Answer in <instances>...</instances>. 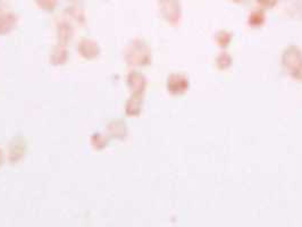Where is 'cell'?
I'll use <instances>...</instances> for the list:
<instances>
[{
    "label": "cell",
    "instance_id": "4",
    "mask_svg": "<svg viewBox=\"0 0 302 227\" xmlns=\"http://www.w3.org/2000/svg\"><path fill=\"white\" fill-rule=\"evenodd\" d=\"M36 2L39 4L40 7L44 8V10H52L57 5V0H36Z\"/></svg>",
    "mask_w": 302,
    "mask_h": 227
},
{
    "label": "cell",
    "instance_id": "5",
    "mask_svg": "<svg viewBox=\"0 0 302 227\" xmlns=\"http://www.w3.org/2000/svg\"><path fill=\"white\" fill-rule=\"evenodd\" d=\"M258 2L262 5V7L266 8H272L276 6V4L278 2V0H258Z\"/></svg>",
    "mask_w": 302,
    "mask_h": 227
},
{
    "label": "cell",
    "instance_id": "6",
    "mask_svg": "<svg viewBox=\"0 0 302 227\" xmlns=\"http://www.w3.org/2000/svg\"><path fill=\"white\" fill-rule=\"evenodd\" d=\"M233 2H236V4H241V2H244V0H233Z\"/></svg>",
    "mask_w": 302,
    "mask_h": 227
},
{
    "label": "cell",
    "instance_id": "3",
    "mask_svg": "<svg viewBox=\"0 0 302 227\" xmlns=\"http://www.w3.org/2000/svg\"><path fill=\"white\" fill-rule=\"evenodd\" d=\"M285 2L293 14L302 15V0H285Z\"/></svg>",
    "mask_w": 302,
    "mask_h": 227
},
{
    "label": "cell",
    "instance_id": "1",
    "mask_svg": "<svg viewBox=\"0 0 302 227\" xmlns=\"http://www.w3.org/2000/svg\"><path fill=\"white\" fill-rule=\"evenodd\" d=\"M159 6L162 16L168 22L176 24L181 18V6L178 0H159Z\"/></svg>",
    "mask_w": 302,
    "mask_h": 227
},
{
    "label": "cell",
    "instance_id": "2",
    "mask_svg": "<svg viewBox=\"0 0 302 227\" xmlns=\"http://www.w3.org/2000/svg\"><path fill=\"white\" fill-rule=\"evenodd\" d=\"M264 20H265V14H264V12L254 10L251 12L249 18L250 25H252V26H259V25L264 23Z\"/></svg>",
    "mask_w": 302,
    "mask_h": 227
}]
</instances>
